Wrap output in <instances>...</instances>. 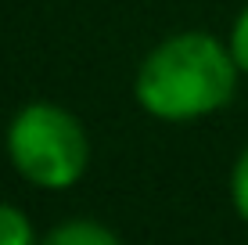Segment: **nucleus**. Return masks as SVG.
Here are the masks:
<instances>
[{
    "mask_svg": "<svg viewBox=\"0 0 248 245\" xmlns=\"http://www.w3.org/2000/svg\"><path fill=\"white\" fill-rule=\"evenodd\" d=\"M237 69L227 40L212 33H173L144 54L133 76V98L158 123H194L216 115L237 94Z\"/></svg>",
    "mask_w": 248,
    "mask_h": 245,
    "instance_id": "obj_1",
    "label": "nucleus"
},
{
    "mask_svg": "<svg viewBox=\"0 0 248 245\" xmlns=\"http://www.w3.org/2000/svg\"><path fill=\"white\" fill-rule=\"evenodd\" d=\"M7 163L25 184L68 191L90 166V137L83 123L58 101H29L11 115L4 133Z\"/></svg>",
    "mask_w": 248,
    "mask_h": 245,
    "instance_id": "obj_2",
    "label": "nucleus"
},
{
    "mask_svg": "<svg viewBox=\"0 0 248 245\" xmlns=\"http://www.w3.org/2000/svg\"><path fill=\"white\" fill-rule=\"evenodd\" d=\"M40 245H123L112 227H105L101 220L90 216H72V220L54 224L50 231L40 238Z\"/></svg>",
    "mask_w": 248,
    "mask_h": 245,
    "instance_id": "obj_3",
    "label": "nucleus"
},
{
    "mask_svg": "<svg viewBox=\"0 0 248 245\" xmlns=\"http://www.w3.org/2000/svg\"><path fill=\"white\" fill-rule=\"evenodd\" d=\"M0 245H40L32 220L11 202H0Z\"/></svg>",
    "mask_w": 248,
    "mask_h": 245,
    "instance_id": "obj_4",
    "label": "nucleus"
},
{
    "mask_svg": "<svg viewBox=\"0 0 248 245\" xmlns=\"http://www.w3.org/2000/svg\"><path fill=\"white\" fill-rule=\"evenodd\" d=\"M230 206L248 224V145L241 148V155L234 159V170H230Z\"/></svg>",
    "mask_w": 248,
    "mask_h": 245,
    "instance_id": "obj_5",
    "label": "nucleus"
},
{
    "mask_svg": "<svg viewBox=\"0 0 248 245\" xmlns=\"http://www.w3.org/2000/svg\"><path fill=\"white\" fill-rule=\"evenodd\" d=\"M227 47H230V54H234V62H237V69H241V76H248V4L237 11L234 25H230Z\"/></svg>",
    "mask_w": 248,
    "mask_h": 245,
    "instance_id": "obj_6",
    "label": "nucleus"
}]
</instances>
